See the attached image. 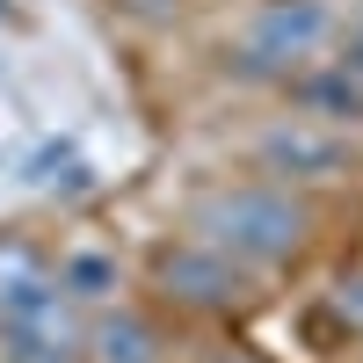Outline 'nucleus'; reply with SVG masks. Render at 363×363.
<instances>
[{
  "instance_id": "13",
  "label": "nucleus",
  "mask_w": 363,
  "mask_h": 363,
  "mask_svg": "<svg viewBox=\"0 0 363 363\" xmlns=\"http://www.w3.org/2000/svg\"><path fill=\"white\" fill-rule=\"evenodd\" d=\"M0 22H8V0H0Z\"/></svg>"
},
{
  "instance_id": "2",
  "label": "nucleus",
  "mask_w": 363,
  "mask_h": 363,
  "mask_svg": "<svg viewBox=\"0 0 363 363\" xmlns=\"http://www.w3.org/2000/svg\"><path fill=\"white\" fill-rule=\"evenodd\" d=\"M335 37V8L327 0H262L240 29V73L291 80L298 66H313L320 44Z\"/></svg>"
},
{
  "instance_id": "5",
  "label": "nucleus",
  "mask_w": 363,
  "mask_h": 363,
  "mask_svg": "<svg viewBox=\"0 0 363 363\" xmlns=\"http://www.w3.org/2000/svg\"><path fill=\"white\" fill-rule=\"evenodd\" d=\"M58 262L37 255L29 240H0V327H22V320H44L58 313Z\"/></svg>"
},
{
  "instance_id": "10",
  "label": "nucleus",
  "mask_w": 363,
  "mask_h": 363,
  "mask_svg": "<svg viewBox=\"0 0 363 363\" xmlns=\"http://www.w3.org/2000/svg\"><path fill=\"white\" fill-rule=\"evenodd\" d=\"M342 313H356V320H363V277H349V284H342Z\"/></svg>"
},
{
  "instance_id": "11",
  "label": "nucleus",
  "mask_w": 363,
  "mask_h": 363,
  "mask_svg": "<svg viewBox=\"0 0 363 363\" xmlns=\"http://www.w3.org/2000/svg\"><path fill=\"white\" fill-rule=\"evenodd\" d=\"M342 66H349V73L363 80V29H356V37H349V51H342Z\"/></svg>"
},
{
  "instance_id": "6",
  "label": "nucleus",
  "mask_w": 363,
  "mask_h": 363,
  "mask_svg": "<svg viewBox=\"0 0 363 363\" xmlns=\"http://www.w3.org/2000/svg\"><path fill=\"white\" fill-rule=\"evenodd\" d=\"M87 363H167V342H160V327L145 320L138 306H102L95 327H87Z\"/></svg>"
},
{
  "instance_id": "4",
  "label": "nucleus",
  "mask_w": 363,
  "mask_h": 363,
  "mask_svg": "<svg viewBox=\"0 0 363 363\" xmlns=\"http://www.w3.org/2000/svg\"><path fill=\"white\" fill-rule=\"evenodd\" d=\"M153 277L160 291L174 298V306H189V313H233L240 298H247V277L255 269H240L233 255H218L211 240H167V247L153 255Z\"/></svg>"
},
{
  "instance_id": "8",
  "label": "nucleus",
  "mask_w": 363,
  "mask_h": 363,
  "mask_svg": "<svg viewBox=\"0 0 363 363\" xmlns=\"http://www.w3.org/2000/svg\"><path fill=\"white\" fill-rule=\"evenodd\" d=\"M291 95H298V109L306 116H320V124H335V131H349V124H363V80L342 66H298L291 73Z\"/></svg>"
},
{
  "instance_id": "9",
  "label": "nucleus",
  "mask_w": 363,
  "mask_h": 363,
  "mask_svg": "<svg viewBox=\"0 0 363 363\" xmlns=\"http://www.w3.org/2000/svg\"><path fill=\"white\" fill-rule=\"evenodd\" d=\"M58 298L66 306H116L124 298V262H116L109 247H66L58 255Z\"/></svg>"
},
{
  "instance_id": "12",
  "label": "nucleus",
  "mask_w": 363,
  "mask_h": 363,
  "mask_svg": "<svg viewBox=\"0 0 363 363\" xmlns=\"http://www.w3.org/2000/svg\"><path fill=\"white\" fill-rule=\"evenodd\" d=\"M211 363H255L247 349H218V356H211Z\"/></svg>"
},
{
  "instance_id": "1",
  "label": "nucleus",
  "mask_w": 363,
  "mask_h": 363,
  "mask_svg": "<svg viewBox=\"0 0 363 363\" xmlns=\"http://www.w3.org/2000/svg\"><path fill=\"white\" fill-rule=\"evenodd\" d=\"M189 233L211 240L218 255H233L240 269H284V262L306 255L313 211L298 203L284 182H225V189L196 196Z\"/></svg>"
},
{
  "instance_id": "3",
  "label": "nucleus",
  "mask_w": 363,
  "mask_h": 363,
  "mask_svg": "<svg viewBox=\"0 0 363 363\" xmlns=\"http://www.w3.org/2000/svg\"><path fill=\"white\" fill-rule=\"evenodd\" d=\"M255 160H262V174H277L284 189L291 182H342V174H356V145H349V131H335V124H320V116H277L262 138H255Z\"/></svg>"
},
{
  "instance_id": "7",
  "label": "nucleus",
  "mask_w": 363,
  "mask_h": 363,
  "mask_svg": "<svg viewBox=\"0 0 363 363\" xmlns=\"http://www.w3.org/2000/svg\"><path fill=\"white\" fill-rule=\"evenodd\" d=\"M0 363H87V327H73L66 306L44 320L0 327Z\"/></svg>"
}]
</instances>
